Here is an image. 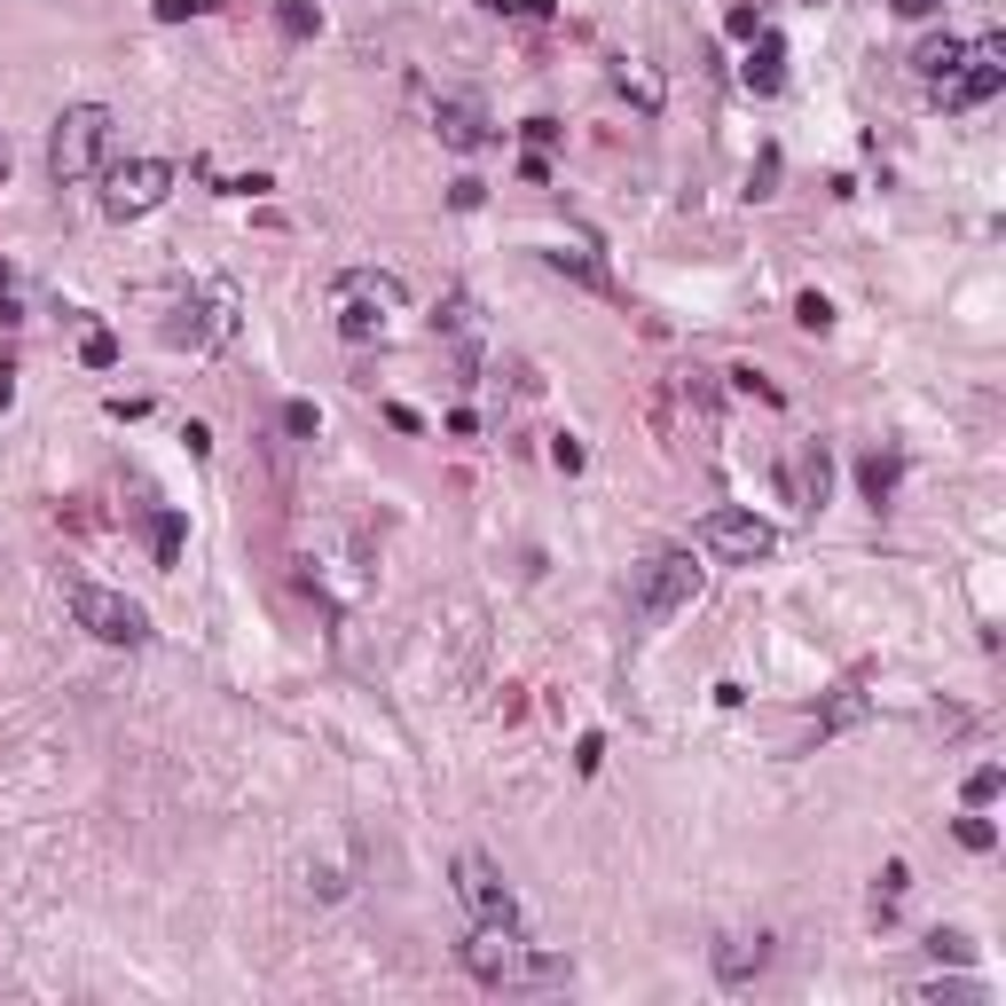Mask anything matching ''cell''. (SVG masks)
I'll use <instances>...</instances> for the list:
<instances>
[{"instance_id":"6da1fadb","label":"cell","mask_w":1006,"mask_h":1006,"mask_svg":"<svg viewBox=\"0 0 1006 1006\" xmlns=\"http://www.w3.org/2000/svg\"><path fill=\"white\" fill-rule=\"evenodd\" d=\"M464 967H473V983H488V991H543V983L575 976L558 952H535L519 928H495V920H473V935H464Z\"/></svg>"},{"instance_id":"7a4b0ae2","label":"cell","mask_w":1006,"mask_h":1006,"mask_svg":"<svg viewBox=\"0 0 1006 1006\" xmlns=\"http://www.w3.org/2000/svg\"><path fill=\"white\" fill-rule=\"evenodd\" d=\"M111 134H118V118L103 103H72V111H63L55 134H48V174H55V189L103 174V165H111Z\"/></svg>"},{"instance_id":"3957f363","label":"cell","mask_w":1006,"mask_h":1006,"mask_svg":"<svg viewBox=\"0 0 1006 1006\" xmlns=\"http://www.w3.org/2000/svg\"><path fill=\"white\" fill-rule=\"evenodd\" d=\"M330 307H339V330L354 347H370V339H386V323L410 307V284L386 276V267H347V276L330 284Z\"/></svg>"},{"instance_id":"277c9868","label":"cell","mask_w":1006,"mask_h":1006,"mask_svg":"<svg viewBox=\"0 0 1006 1006\" xmlns=\"http://www.w3.org/2000/svg\"><path fill=\"white\" fill-rule=\"evenodd\" d=\"M692 598H700L692 551H653L645 566H637V582H629V621H637V629H661L668 614H684Z\"/></svg>"},{"instance_id":"5b68a950","label":"cell","mask_w":1006,"mask_h":1006,"mask_svg":"<svg viewBox=\"0 0 1006 1006\" xmlns=\"http://www.w3.org/2000/svg\"><path fill=\"white\" fill-rule=\"evenodd\" d=\"M63 598H72V621H79V629L95 637V645H142V637H150V614L134 606L126 590H103V582H72Z\"/></svg>"},{"instance_id":"8992f818","label":"cell","mask_w":1006,"mask_h":1006,"mask_svg":"<svg viewBox=\"0 0 1006 1006\" xmlns=\"http://www.w3.org/2000/svg\"><path fill=\"white\" fill-rule=\"evenodd\" d=\"M692 543H700V558H716V566H755V558L779 551V527L755 519V512H708L692 527Z\"/></svg>"},{"instance_id":"52a82bcc","label":"cell","mask_w":1006,"mask_h":1006,"mask_svg":"<svg viewBox=\"0 0 1006 1006\" xmlns=\"http://www.w3.org/2000/svg\"><path fill=\"white\" fill-rule=\"evenodd\" d=\"M165 189H174V165L165 158H126V165H103V213L111 221H142L165 205Z\"/></svg>"},{"instance_id":"ba28073f","label":"cell","mask_w":1006,"mask_h":1006,"mask_svg":"<svg viewBox=\"0 0 1006 1006\" xmlns=\"http://www.w3.org/2000/svg\"><path fill=\"white\" fill-rule=\"evenodd\" d=\"M456 896H464V913H473V920L519 928V896H512V881H503V865L488 850H464L456 857Z\"/></svg>"},{"instance_id":"9c48e42d","label":"cell","mask_w":1006,"mask_h":1006,"mask_svg":"<svg viewBox=\"0 0 1006 1006\" xmlns=\"http://www.w3.org/2000/svg\"><path fill=\"white\" fill-rule=\"evenodd\" d=\"M998 87H1006V40H998V32H983V40H967V63L935 95H944V111H976V103H991Z\"/></svg>"},{"instance_id":"30bf717a","label":"cell","mask_w":1006,"mask_h":1006,"mask_svg":"<svg viewBox=\"0 0 1006 1006\" xmlns=\"http://www.w3.org/2000/svg\"><path fill=\"white\" fill-rule=\"evenodd\" d=\"M740 79H747V95H779L787 87V40H779V32H755V40H747Z\"/></svg>"},{"instance_id":"8fae6325","label":"cell","mask_w":1006,"mask_h":1006,"mask_svg":"<svg viewBox=\"0 0 1006 1006\" xmlns=\"http://www.w3.org/2000/svg\"><path fill=\"white\" fill-rule=\"evenodd\" d=\"M432 126H441L449 150H480V142H488V111L473 103V95H449V103L432 111Z\"/></svg>"},{"instance_id":"7c38bea8","label":"cell","mask_w":1006,"mask_h":1006,"mask_svg":"<svg viewBox=\"0 0 1006 1006\" xmlns=\"http://www.w3.org/2000/svg\"><path fill=\"white\" fill-rule=\"evenodd\" d=\"M708 959H716V983H747V976H763V959H770V935H724V944H716Z\"/></svg>"},{"instance_id":"4fadbf2b","label":"cell","mask_w":1006,"mask_h":1006,"mask_svg":"<svg viewBox=\"0 0 1006 1006\" xmlns=\"http://www.w3.org/2000/svg\"><path fill=\"white\" fill-rule=\"evenodd\" d=\"M967 63V40H952V32H935V40H920L913 48V79H928V87H944L952 72Z\"/></svg>"},{"instance_id":"5bb4252c","label":"cell","mask_w":1006,"mask_h":1006,"mask_svg":"<svg viewBox=\"0 0 1006 1006\" xmlns=\"http://www.w3.org/2000/svg\"><path fill=\"white\" fill-rule=\"evenodd\" d=\"M276 32H284V40H315L323 9H315V0H276Z\"/></svg>"},{"instance_id":"9a60e30c","label":"cell","mask_w":1006,"mask_h":1006,"mask_svg":"<svg viewBox=\"0 0 1006 1006\" xmlns=\"http://www.w3.org/2000/svg\"><path fill=\"white\" fill-rule=\"evenodd\" d=\"M959 794H967V810H991V802L1006 794V770H998V763H976V770H967V787H959Z\"/></svg>"},{"instance_id":"2e32d148","label":"cell","mask_w":1006,"mask_h":1006,"mask_svg":"<svg viewBox=\"0 0 1006 1006\" xmlns=\"http://www.w3.org/2000/svg\"><path fill=\"white\" fill-rule=\"evenodd\" d=\"M857 480H865V495H873V512H881V503L896 495V456H865Z\"/></svg>"},{"instance_id":"e0dca14e","label":"cell","mask_w":1006,"mask_h":1006,"mask_svg":"<svg viewBox=\"0 0 1006 1006\" xmlns=\"http://www.w3.org/2000/svg\"><path fill=\"white\" fill-rule=\"evenodd\" d=\"M952 833H959V850H976V857H991V850H998V826H991L983 810H967V818H959Z\"/></svg>"},{"instance_id":"ac0fdd59","label":"cell","mask_w":1006,"mask_h":1006,"mask_svg":"<svg viewBox=\"0 0 1006 1006\" xmlns=\"http://www.w3.org/2000/svg\"><path fill=\"white\" fill-rule=\"evenodd\" d=\"M228 0H150V16L158 24H189V16H221Z\"/></svg>"},{"instance_id":"d6986e66","label":"cell","mask_w":1006,"mask_h":1006,"mask_svg":"<svg viewBox=\"0 0 1006 1006\" xmlns=\"http://www.w3.org/2000/svg\"><path fill=\"white\" fill-rule=\"evenodd\" d=\"M551 267H566V276H582L590 291H614V276H606V267H598L590 252H551Z\"/></svg>"},{"instance_id":"ffe728a7","label":"cell","mask_w":1006,"mask_h":1006,"mask_svg":"<svg viewBox=\"0 0 1006 1006\" xmlns=\"http://www.w3.org/2000/svg\"><path fill=\"white\" fill-rule=\"evenodd\" d=\"M150 543H158V566H174L181 558V512H158L150 519Z\"/></svg>"},{"instance_id":"44dd1931","label":"cell","mask_w":1006,"mask_h":1006,"mask_svg":"<svg viewBox=\"0 0 1006 1006\" xmlns=\"http://www.w3.org/2000/svg\"><path fill=\"white\" fill-rule=\"evenodd\" d=\"M794 323H802V330H833V299H826V291H802V299H794Z\"/></svg>"},{"instance_id":"7402d4cb","label":"cell","mask_w":1006,"mask_h":1006,"mask_svg":"<svg viewBox=\"0 0 1006 1006\" xmlns=\"http://www.w3.org/2000/svg\"><path fill=\"white\" fill-rule=\"evenodd\" d=\"M614 79H621V95H637L645 111H661V79H653V72H637V63H621Z\"/></svg>"},{"instance_id":"603a6c76","label":"cell","mask_w":1006,"mask_h":1006,"mask_svg":"<svg viewBox=\"0 0 1006 1006\" xmlns=\"http://www.w3.org/2000/svg\"><path fill=\"white\" fill-rule=\"evenodd\" d=\"M79 362H87V370H111V362H118V339H111V330H87V339H79Z\"/></svg>"},{"instance_id":"cb8c5ba5","label":"cell","mask_w":1006,"mask_h":1006,"mask_svg":"<svg viewBox=\"0 0 1006 1006\" xmlns=\"http://www.w3.org/2000/svg\"><path fill=\"white\" fill-rule=\"evenodd\" d=\"M928 952H935V959H952V967H967V959H976V944H967L959 928H935V935H928Z\"/></svg>"},{"instance_id":"d4e9b609","label":"cell","mask_w":1006,"mask_h":1006,"mask_svg":"<svg viewBox=\"0 0 1006 1006\" xmlns=\"http://www.w3.org/2000/svg\"><path fill=\"white\" fill-rule=\"evenodd\" d=\"M857 716H865V692H842V700H833V716L818 724V740H833V731H850Z\"/></svg>"},{"instance_id":"484cf974","label":"cell","mask_w":1006,"mask_h":1006,"mask_svg":"<svg viewBox=\"0 0 1006 1006\" xmlns=\"http://www.w3.org/2000/svg\"><path fill=\"white\" fill-rule=\"evenodd\" d=\"M315 401H284V432H291V441H315Z\"/></svg>"},{"instance_id":"4316f807","label":"cell","mask_w":1006,"mask_h":1006,"mask_svg":"<svg viewBox=\"0 0 1006 1006\" xmlns=\"http://www.w3.org/2000/svg\"><path fill=\"white\" fill-rule=\"evenodd\" d=\"M551 464H558V473H582V464H590V449L575 441V432H558V441H551Z\"/></svg>"},{"instance_id":"83f0119b","label":"cell","mask_w":1006,"mask_h":1006,"mask_svg":"<svg viewBox=\"0 0 1006 1006\" xmlns=\"http://www.w3.org/2000/svg\"><path fill=\"white\" fill-rule=\"evenodd\" d=\"M802 503H826V449L802 456Z\"/></svg>"},{"instance_id":"f1b7e54d","label":"cell","mask_w":1006,"mask_h":1006,"mask_svg":"<svg viewBox=\"0 0 1006 1006\" xmlns=\"http://www.w3.org/2000/svg\"><path fill=\"white\" fill-rule=\"evenodd\" d=\"M598 763H606V740H598V731H582V747H575V770H582V779H590Z\"/></svg>"},{"instance_id":"f546056e","label":"cell","mask_w":1006,"mask_h":1006,"mask_svg":"<svg viewBox=\"0 0 1006 1006\" xmlns=\"http://www.w3.org/2000/svg\"><path fill=\"white\" fill-rule=\"evenodd\" d=\"M904 881H913V873H904V865H881V920H889V904L904 896Z\"/></svg>"},{"instance_id":"4dcf8cb0","label":"cell","mask_w":1006,"mask_h":1006,"mask_svg":"<svg viewBox=\"0 0 1006 1006\" xmlns=\"http://www.w3.org/2000/svg\"><path fill=\"white\" fill-rule=\"evenodd\" d=\"M519 134H527V150H551V142H558V126H551V118H527Z\"/></svg>"},{"instance_id":"1f68e13d","label":"cell","mask_w":1006,"mask_h":1006,"mask_svg":"<svg viewBox=\"0 0 1006 1006\" xmlns=\"http://www.w3.org/2000/svg\"><path fill=\"white\" fill-rule=\"evenodd\" d=\"M724 24H731V40H755V32H763V16H755V9H731Z\"/></svg>"},{"instance_id":"d6a6232c","label":"cell","mask_w":1006,"mask_h":1006,"mask_svg":"<svg viewBox=\"0 0 1006 1006\" xmlns=\"http://www.w3.org/2000/svg\"><path fill=\"white\" fill-rule=\"evenodd\" d=\"M386 425H393V432H425V417L410 410V401H393V410H386Z\"/></svg>"},{"instance_id":"836d02e7","label":"cell","mask_w":1006,"mask_h":1006,"mask_svg":"<svg viewBox=\"0 0 1006 1006\" xmlns=\"http://www.w3.org/2000/svg\"><path fill=\"white\" fill-rule=\"evenodd\" d=\"M889 9H896V16H913V24H920V16H935V9H944V0H889Z\"/></svg>"},{"instance_id":"e575fe53","label":"cell","mask_w":1006,"mask_h":1006,"mask_svg":"<svg viewBox=\"0 0 1006 1006\" xmlns=\"http://www.w3.org/2000/svg\"><path fill=\"white\" fill-rule=\"evenodd\" d=\"M480 9H495V16H512V9H527V0H480Z\"/></svg>"},{"instance_id":"d590c367","label":"cell","mask_w":1006,"mask_h":1006,"mask_svg":"<svg viewBox=\"0 0 1006 1006\" xmlns=\"http://www.w3.org/2000/svg\"><path fill=\"white\" fill-rule=\"evenodd\" d=\"M0 174H9V150H0Z\"/></svg>"}]
</instances>
